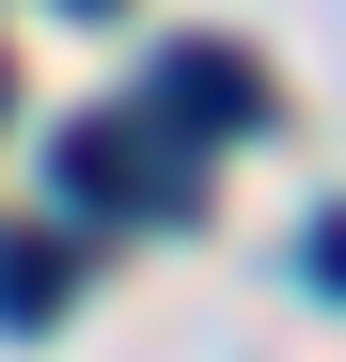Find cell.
I'll list each match as a JSON object with an SVG mask.
<instances>
[{"instance_id": "cell-1", "label": "cell", "mask_w": 346, "mask_h": 362, "mask_svg": "<svg viewBox=\"0 0 346 362\" xmlns=\"http://www.w3.org/2000/svg\"><path fill=\"white\" fill-rule=\"evenodd\" d=\"M142 110H157V127H205V142H237V127H268V79L237 64V47H173V64L142 79Z\"/></svg>"}, {"instance_id": "cell-2", "label": "cell", "mask_w": 346, "mask_h": 362, "mask_svg": "<svg viewBox=\"0 0 346 362\" xmlns=\"http://www.w3.org/2000/svg\"><path fill=\"white\" fill-rule=\"evenodd\" d=\"M47 173H64V205H173V189H142V127H110V110L47 142Z\"/></svg>"}, {"instance_id": "cell-4", "label": "cell", "mask_w": 346, "mask_h": 362, "mask_svg": "<svg viewBox=\"0 0 346 362\" xmlns=\"http://www.w3.org/2000/svg\"><path fill=\"white\" fill-rule=\"evenodd\" d=\"M299 268H315V299H346V205H330V221L299 236Z\"/></svg>"}, {"instance_id": "cell-3", "label": "cell", "mask_w": 346, "mask_h": 362, "mask_svg": "<svg viewBox=\"0 0 346 362\" xmlns=\"http://www.w3.org/2000/svg\"><path fill=\"white\" fill-rule=\"evenodd\" d=\"M64 299H79V268L47 252V236H0V331H47Z\"/></svg>"}, {"instance_id": "cell-5", "label": "cell", "mask_w": 346, "mask_h": 362, "mask_svg": "<svg viewBox=\"0 0 346 362\" xmlns=\"http://www.w3.org/2000/svg\"><path fill=\"white\" fill-rule=\"evenodd\" d=\"M79 16H110V0H79Z\"/></svg>"}]
</instances>
